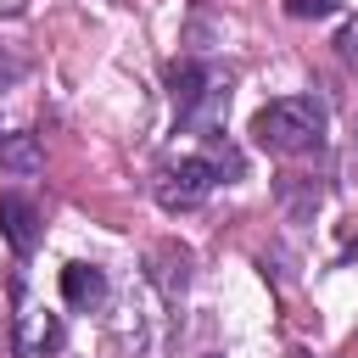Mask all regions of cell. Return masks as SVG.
<instances>
[{"mask_svg":"<svg viewBox=\"0 0 358 358\" xmlns=\"http://www.w3.org/2000/svg\"><path fill=\"white\" fill-rule=\"evenodd\" d=\"M252 140L274 157H302L324 145V106L313 95H280L268 106H257L252 117Z\"/></svg>","mask_w":358,"mask_h":358,"instance_id":"obj_1","label":"cell"},{"mask_svg":"<svg viewBox=\"0 0 358 358\" xmlns=\"http://www.w3.org/2000/svg\"><path fill=\"white\" fill-rule=\"evenodd\" d=\"M218 190V168L196 151V157H179V162H168L162 173H157V201H162V213H190V207H201L207 196Z\"/></svg>","mask_w":358,"mask_h":358,"instance_id":"obj_2","label":"cell"},{"mask_svg":"<svg viewBox=\"0 0 358 358\" xmlns=\"http://www.w3.org/2000/svg\"><path fill=\"white\" fill-rule=\"evenodd\" d=\"M168 95H173V106H179L185 123H207V117L229 101V90H224L201 62H173V67H168Z\"/></svg>","mask_w":358,"mask_h":358,"instance_id":"obj_3","label":"cell"},{"mask_svg":"<svg viewBox=\"0 0 358 358\" xmlns=\"http://www.w3.org/2000/svg\"><path fill=\"white\" fill-rule=\"evenodd\" d=\"M62 341H67V330H62L56 313H45V308H22L17 313V336H11L17 358H50V352H62Z\"/></svg>","mask_w":358,"mask_h":358,"instance_id":"obj_4","label":"cell"},{"mask_svg":"<svg viewBox=\"0 0 358 358\" xmlns=\"http://www.w3.org/2000/svg\"><path fill=\"white\" fill-rule=\"evenodd\" d=\"M0 235H6V246H11L17 257H28V252L39 246V213H34L28 196H17V190L0 196Z\"/></svg>","mask_w":358,"mask_h":358,"instance_id":"obj_5","label":"cell"},{"mask_svg":"<svg viewBox=\"0 0 358 358\" xmlns=\"http://www.w3.org/2000/svg\"><path fill=\"white\" fill-rule=\"evenodd\" d=\"M145 280L173 302L179 291H185V280H190V252L185 246H173V241H162L157 252H151V268H145Z\"/></svg>","mask_w":358,"mask_h":358,"instance_id":"obj_6","label":"cell"},{"mask_svg":"<svg viewBox=\"0 0 358 358\" xmlns=\"http://www.w3.org/2000/svg\"><path fill=\"white\" fill-rule=\"evenodd\" d=\"M62 296H67V308H101L106 302V274L95 263H67L62 268Z\"/></svg>","mask_w":358,"mask_h":358,"instance_id":"obj_7","label":"cell"},{"mask_svg":"<svg viewBox=\"0 0 358 358\" xmlns=\"http://www.w3.org/2000/svg\"><path fill=\"white\" fill-rule=\"evenodd\" d=\"M0 168L11 173H39L45 168V151H39V134H0Z\"/></svg>","mask_w":358,"mask_h":358,"instance_id":"obj_8","label":"cell"},{"mask_svg":"<svg viewBox=\"0 0 358 358\" xmlns=\"http://www.w3.org/2000/svg\"><path fill=\"white\" fill-rule=\"evenodd\" d=\"M341 0H285V17H296V22H319V17H330Z\"/></svg>","mask_w":358,"mask_h":358,"instance_id":"obj_9","label":"cell"},{"mask_svg":"<svg viewBox=\"0 0 358 358\" xmlns=\"http://www.w3.org/2000/svg\"><path fill=\"white\" fill-rule=\"evenodd\" d=\"M336 50H341L347 62H358V17H352V22L341 28V34H336Z\"/></svg>","mask_w":358,"mask_h":358,"instance_id":"obj_10","label":"cell"},{"mask_svg":"<svg viewBox=\"0 0 358 358\" xmlns=\"http://www.w3.org/2000/svg\"><path fill=\"white\" fill-rule=\"evenodd\" d=\"M22 6H28V0H0V17H17Z\"/></svg>","mask_w":358,"mask_h":358,"instance_id":"obj_11","label":"cell"},{"mask_svg":"<svg viewBox=\"0 0 358 358\" xmlns=\"http://www.w3.org/2000/svg\"><path fill=\"white\" fill-rule=\"evenodd\" d=\"M352 134H358V129H352Z\"/></svg>","mask_w":358,"mask_h":358,"instance_id":"obj_12","label":"cell"},{"mask_svg":"<svg viewBox=\"0 0 358 358\" xmlns=\"http://www.w3.org/2000/svg\"><path fill=\"white\" fill-rule=\"evenodd\" d=\"M352 257H358V252H352Z\"/></svg>","mask_w":358,"mask_h":358,"instance_id":"obj_13","label":"cell"}]
</instances>
